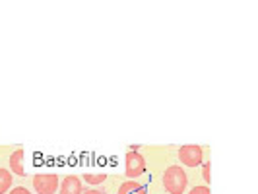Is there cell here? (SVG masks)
Wrapping results in <instances>:
<instances>
[{
  "mask_svg": "<svg viewBox=\"0 0 258 194\" xmlns=\"http://www.w3.org/2000/svg\"><path fill=\"white\" fill-rule=\"evenodd\" d=\"M186 173L182 167H169L163 175V186L167 188V192L171 194H182L186 188Z\"/></svg>",
  "mask_w": 258,
  "mask_h": 194,
  "instance_id": "6da1fadb",
  "label": "cell"
},
{
  "mask_svg": "<svg viewBox=\"0 0 258 194\" xmlns=\"http://www.w3.org/2000/svg\"><path fill=\"white\" fill-rule=\"evenodd\" d=\"M202 157H204V152H202L200 146L188 144V146H182L181 150H179V159H181L182 165H186V167H198L202 163Z\"/></svg>",
  "mask_w": 258,
  "mask_h": 194,
  "instance_id": "7a4b0ae2",
  "label": "cell"
},
{
  "mask_svg": "<svg viewBox=\"0 0 258 194\" xmlns=\"http://www.w3.org/2000/svg\"><path fill=\"white\" fill-rule=\"evenodd\" d=\"M144 171H146V161H144V157L138 152H128L126 154V177H128L130 181L132 179H136V177H140Z\"/></svg>",
  "mask_w": 258,
  "mask_h": 194,
  "instance_id": "3957f363",
  "label": "cell"
},
{
  "mask_svg": "<svg viewBox=\"0 0 258 194\" xmlns=\"http://www.w3.org/2000/svg\"><path fill=\"white\" fill-rule=\"evenodd\" d=\"M33 186L39 194H54L58 188V177L56 175H35Z\"/></svg>",
  "mask_w": 258,
  "mask_h": 194,
  "instance_id": "277c9868",
  "label": "cell"
},
{
  "mask_svg": "<svg viewBox=\"0 0 258 194\" xmlns=\"http://www.w3.org/2000/svg\"><path fill=\"white\" fill-rule=\"evenodd\" d=\"M60 194H82V182L74 175H68L60 182Z\"/></svg>",
  "mask_w": 258,
  "mask_h": 194,
  "instance_id": "5b68a950",
  "label": "cell"
},
{
  "mask_svg": "<svg viewBox=\"0 0 258 194\" xmlns=\"http://www.w3.org/2000/svg\"><path fill=\"white\" fill-rule=\"evenodd\" d=\"M24 150H16L12 155H10V171H14L16 175H26V169H24Z\"/></svg>",
  "mask_w": 258,
  "mask_h": 194,
  "instance_id": "8992f818",
  "label": "cell"
},
{
  "mask_svg": "<svg viewBox=\"0 0 258 194\" xmlns=\"http://www.w3.org/2000/svg\"><path fill=\"white\" fill-rule=\"evenodd\" d=\"M118 194H146V188H144L142 184H138V182L126 181V182H122V184H120Z\"/></svg>",
  "mask_w": 258,
  "mask_h": 194,
  "instance_id": "52a82bcc",
  "label": "cell"
},
{
  "mask_svg": "<svg viewBox=\"0 0 258 194\" xmlns=\"http://www.w3.org/2000/svg\"><path fill=\"white\" fill-rule=\"evenodd\" d=\"M10 186H12V175H10V171L0 167V194L8 192Z\"/></svg>",
  "mask_w": 258,
  "mask_h": 194,
  "instance_id": "ba28073f",
  "label": "cell"
},
{
  "mask_svg": "<svg viewBox=\"0 0 258 194\" xmlns=\"http://www.w3.org/2000/svg\"><path fill=\"white\" fill-rule=\"evenodd\" d=\"M84 179L90 182V184H101L105 181V175H86Z\"/></svg>",
  "mask_w": 258,
  "mask_h": 194,
  "instance_id": "9c48e42d",
  "label": "cell"
},
{
  "mask_svg": "<svg viewBox=\"0 0 258 194\" xmlns=\"http://www.w3.org/2000/svg\"><path fill=\"white\" fill-rule=\"evenodd\" d=\"M188 194H210V188L208 186H194Z\"/></svg>",
  "mask_w": 258,
  "mask_h": 194,
  "instance_id": "30bf717a",
  "label": "cell"
},
{
  "mask_svg": "<svg viewBox=\"0 0 258 194\" xmlns=\"http://www.w3.org/2000/svg\"><path fill=\"white\" fill-rule=\"evenodd\" d=\"M202 175H204V181L210 182V163H204V167H202Z\"/></svg>",
  "mask_w": 258,
  "mask_h": 194,
  "instance_id": "8fae6325",
  "label": "cell"
},
{
  "mask_svg": "<svg viewBox=\"0 0 258 194\" xmlns=\"http://www.w3.org/2000/svg\"><path fill=\"white\" fill-rule=\"evenodd\" d=\"M10 194H31L27 188H24V186H16V188H12L10 190Z\"/></svg>",
  "mask_w": 258,
  "mask_h": 194,
  "instance_id": "7c38bea8",
  "label": "cell"
},
{
  "mask_svg": "<svg viewBox=\"0 0 258 194\" xmlns=\"http://www.w3.org/2000/svg\"><path fill=\"white\" fill-rule=\"evenodd\" d=\"M84 194H101V192H99V190H86Z\"/></svg>",
  "mask_w": 258,
  "mask_h": 194,
  "instance_id": "4fadbf2b",
  "label": "cell"
}]
</instances>
